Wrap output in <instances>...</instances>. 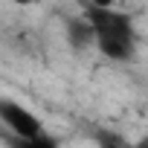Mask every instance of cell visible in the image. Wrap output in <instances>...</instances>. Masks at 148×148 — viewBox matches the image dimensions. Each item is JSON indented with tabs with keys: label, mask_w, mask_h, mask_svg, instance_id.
Wrapping results in <instances>:
<instances>
[{
	"label": "cell",
	"mask_w": 148,
	"mask_h": 148,
	"mask_svg": "<svg viewBox=\"0 0 148 148\" xmlns=\"http://www.w3.org/2000/svg\"><path fill=\"white\" fill-rule=\"evenodd\" d=\"M87 21L96 32V49L110 61H128L136 52V32L125 12L110 6H84Z\"/></svg>",
	"instance_id": "1"
},
{
	"label": "cell",
	"mask_w": 148,
	"mask_h": 148,
	"mask_svg": "<svg viewBox=\"0 0 148 148\" xmlns=\"http://www.w3.org/2000/svg\"><path fill=\"white\" fill-rule=\"evenodd\" d=\"M0 119L6 122V128H9L18 139H38V136L44 134L41 119H38L29 108H23V105H18V102H12V99H3V102H0Z\"/></svg>",
	"instance_id": "2"
},
{
	"label": "cell",
	"mask_w": 148,
	"mask_h": 148,
	"mask_svg": "<svg viewBox=\"0 0 148 148\" xmlns=\"http://www.w3.org/2000/svg\"><path fill=\"white\" fill-rule=\"evenodd\" d=\"M67 35H70V44L76 49H87V47L96 44V32H93L90 21H70Z\"/></svg>",
	"instance_id": "3"
},
{
	"label": "cell",
	"mask_w": 148,
	"mask_h": 148,
	"mask_svg": "<svg viewBox=\"0 0 148 148\" xmlns=\"http://www.w3.org/2000/svg\"><path fill=\"white\" fill-rule=\"evenodd\" d=\"M12 148H58V142L49 134H41L38 139H15Z\"/></svg>",
	"instance_id": "4"
},
{
	"label": "cell",
	"mask_w": 148,
	"mask_h": 148,
	"mask_svg": "<svg viewBox=\"0 0 148 148\" xmlns=\"http://www.w3.org/2000/svg\"><path fill=\"white\" fill-rule=\"evenodd\" d=\"M99 142H102V148H122V145H119V142H116L113 136H102Z\"/></svg>",
	"instance_id": "5"
}]
</instances>
